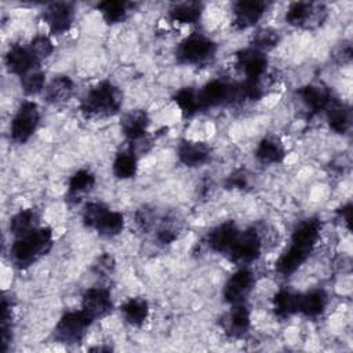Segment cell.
<instances>
[{
  "instance_id": "cell-1",
  "label": "cell",
  "mask_w": 353,
  "mask_h": 353,
  "mask_svg": "<svg viewBox=\"0 0 353 353\" xmlns=\"http://www.w3.org/2000/svg\"><path fill=\"white\" fill-rule=\"evenodd\" d=\"M320 228L321 223L317 218L306 219L296 226L290 247L276 263V268L281 274L288 276L294 273L307 259L319 239Z\"/></svg>"
},
{
  "instance_id": "cell-2",
  "label": "cell",
  "mask_w": 353,
  "mask_h": 353,
  "mask_svg": "<svg viewBox=\"0 0 353 353\" xmlns=\"http://www.w3.org/2000/svg\"><path fill=\"white\" fill-rule=\"evenodd\" d=\"M52 247V230L36 228L34 230L15 239L11 247V258L19 268H26L46 255Z\"/></svg>"
},
{
  "instance_id": "cell-3",
  "label": "cell",
  "mask_w": 353,
  "mask_h": 353,
  "mask_svg": "<svg viewBox=\"0 0 353 353\" xmlns=\"http://www.w3.org/2000/svg\"><path fill=\"white\" fill-rule=\"evenodd\" d=\"M123 95L109 80L99 81L91 87L81 99L80 108L87 116H112L120 110Z\"/></svg>"
},
{
  "instance_id": "cell-4",
  "label": "cell",
  "mask_w": 353,
  "mask_h": 353,
  "mask_svg": "<svg viewBox=\"0 0 353 353\" xmlns=\"http://www.w3.org/2000/svg\"><path fill=\"white\" fill-rule=\"evenodd\" d=\"M94 320L88 317L83 310H73L65 313L55 325L54 336L61 343L74 345L81 342L85 336L88 327Z\"/></svg>"
},
{
  "instance_id": "cell-5",
  "label": "cell",
  "mask_w": 353,
  "mask_h": 353,
  "mask_svg": "<svg viewBox=\"0 0 353 353\" xmlns=\"http://www.w3.org/2000/svg\"><path fill=\"white\" fill-rule=\"evenodd\" d=\"M40 121V112L33 101H23L17 109L11 124L10 135L12 141L18 143H25L34 134Z\"/></svg>"
},
{
  "instance_id": "cell-6",
  "label": "cell",
  "mask_w": 353,
  "mask_h": 353,
  "mask_svg": "<svg viewBox=\"0 0 353 353\" xmlns=\"http://www.w3.org/2000/svg\"><path fill=\"white\" fill-rule=\"evenodd\" d=\"M216 44L204 34H190L186 37L176 50L179 62L188 65H199L214 57Z\"/></svg>"
},
{
  "instance_id": "cell-7",
  "label": "cell",
  "mask_w": 353,
  "mask_h": 353,
  "mask_svg": "<svg viewBox=\"0 0 353 353\" xmlns=\"http://www.w3.org/2000/svg\"><path fill=\"white\" fill-rule=\"evenodd\" d=\"M262 248V241L255 229H245L240 232L234 243L226 252L233 262L250 263L259 258Z\"/></svg>"
},
{
  "instance_id": "cell-8",
  "label": "cell",
  "mask_w": 353,
  "mask_h": 353,
  "mask_svg": "<svg viewBox=\"0 0 353 353\" xmlns=\"http://www.w3.org/2000/svg\"><path fill=\"white\" fill-rule=\"evenodd\" d=\"M236 99V84L228 83L221 79H214L208 81L199 91V101L201 110L208 108H215Z\"/></svg>"
},
{
  "instance_id": "cell-9",
  "label": "cell",
  "mask_w": 353,
  "mask_h": 353,
  "mask_svg": "<svg viewBox=\"0 0 353 353\" xmlns=\"http://www.w3.org/2000/svg\"><path fill=\"white\" fill-rule=\"evenodd\" d=\"M255 284L254 273L250 269H239L226 281L223 288V298L230 305L243 303Z\"/></svg>"
},
{
  "instance_id": "cell-10",
  "label": "cell",
  "mask_w": 353,
  "mask_h": 353,
  "mask_svg": "<svg viewBox=\"0 0 353 353\" xmlns=\"http://www.w3.org/2000/svg\"><path fill=\"white\" fill-rule=\"evenodd\" d=\"M110 291L103 287L88 288L81 298V310L92 320L102 319L112 310Z\"/></svg>"
},
{
  "instance_id": "cell-11",
  "label": "cell",
  "mask_w": 353,
  "mask_h": 353,
  "mask_svg": "<svg viewBox=\"0 0 353 353\" xmlns=\"http://www.w3.org/2000/svg\"><path fill=\"white\" fill-rule=\"evenodd\" d=\"M39 59L34 57V54L30 51L29 46H21V44H14L8 48L6 54V66L7 69L18 74L19 77L30 73L39 66Z\"/></svg>"
},
{
  "instance_id": "cell-12",
  "label": "cell",
  "mask_w": 353,
  "mask_h": 353,
  "mask_svg": "<svg viewBox=\"0 0 353 353\" xmlns=\"http://www.w3.org/2000/svg\"><path fill=\"white\" fill-rule=\"evenodd\" d=\"M74 11L70 3H51L44 14V22L47 23L50 32L52 34H62L68 32L73 23Z\"/></svg>"
},
{
  "instance_id": "cell-13",
  "label": "cell",
  "mask_w": 353,
  "mask_h": 353,
  "mask_svg": "<svg viewBox=\"0 0 353 353\" xmlns=\"http://www.w3.org/2000/svg\"><path fill=\"white\" fill-rule=\"evenodd\" d=\"M323 14H324V10L321 6L314 3L299 1L290 6L285 14V21L292 26L309 28L314 23H319L323 19L321 18Z\"/></svg>"
},
{
  "instance_id": "cell-14",
  "label": "cell",
  "mask_w": 353,
  "mask_h": 353,
  "mask_svg": "<svg viewBox=\"0 0 353 353\" xmlns=\"http://www.w3.org/2000/svg\"><path fill=\"white\" fill-rule=\"evenodd\" d=\"M237 65L241 68L245 79L261 80L266 73L268 59L262 51L252 47L237 54Z\"/></svg>"
},
{
  "instance_id": "cell-15",
  "label": "cell",
  "mask_w": 353,
  "mask_h": 353,
  "mask_svg": "<svg viewBox=\"0 0 353 353\" xmlns=\"http://www.w3.org/2000/svg\"><path fill=\"white\" fill-rule=\"evenodd\" d=\"M239 233L240 230L236 226V223L232 221H228L218 225L208 233L207 243L210 248L215 252H228L232 244L234 243L236 237L239 236Z\"/></svg>"
},
{
  "instance_id": "cell-16",
  "label": "cell",
  "mask_w": 353,
  "mask_h": 353,
  "mask_svg": "<svg viewBox=\"0 0 353 353\" xmlns=\"http://www.w3.org/2000/svg\"><path fill=\"white\" fill-rule=\"evenodd\" d=\"M266 4L262 1H239L233 7L234 25L239 29L254 26L263 15Z\"/></svg>"
},
{
  "instance_id": "cell-17",
  "label": "cell",
  "mask_w": 353,
  "mask_h": 353,
  "mask_svg": "<svg viewBox=\"0 0 353 353\" xmlns=\"http://www.w3.org/2000/svg\"><path fill=\"white\" fill-rule=\"evenodd\" d=\"M121 131L131 142L145 137L149 127V116L142 109H134L121 119Z\"/></svg>"
},
{
  "instance_id": "cell-18",
  "label": "cell",
  "mask_w": 353,
  "mask_h": 353,
  "mask_svg": "<svg viewBox=\"0 0 353 353\" xmlns=\"http://www.w3.org/2000/svg\"><path fill=\"white\" fill-rule=\"evenodd\" d=\"M210 148L204 142L182 141L178 146V157L186 167H199L210 159Z\"/></svg>"
},
{
  "instance_id": "cell-19",
  "label": "cell",
  "mask_w": 353,
  "mask_h": 353,
  "mask_svg": "<svg viewBox=\"0 0 353 353\" xmlns=\"http://www.w3.org/2000/svg\"><path fill=\"white\" fill-rule=\"evenodd\" d=\"M298 95L312 112L325 110L332 101L331 92L325 87H321L319 84H306L301 87L298 90Z\"/></svg>"
},
{
  "instance_id": "cell-20",
  "label": "cell",
  "mask_w": 353,
  "mask_h": 353,
  "mask_svg": "<svg viewBox=\"0 0 353 353\" xmlns=\"http://www.w3.org/2000/svg\"><path fill=\"white\" fill-rule=\"evenodd\" d=\"M232 310L223 319V328L230 336H241L250 328V310L245 305H232Z\"/></svg>"
},
{
  "instance_id": "cell-21",
  "label": "cell",
  "mask_w": 353,
  "mask_h": 353,
  "mask_svg": "<svg viewBox=\"0 0 353 353\" xmlns=\"http://www.w3.org/2000/svg\"><path fill=\"white\" fill-rule=\"evenodd\" d=\"M74 91L73 80L69 76L61 74L54 77L44 88V98L50 103L66 102Z\"/></svg>"
},
{
  "instance_id": "cell-22",
  "label": "cell",
  "mask_w": 353,
  "mask_h": 353,
  "mask_svg": "<svg viewBox=\"0 0 353 353\" xmlns=\"http://www.w3.org/2000/svg\"><path fill=\"white\" fill-rule=\"evenodd\" d=\"M327 305V295L323 290H313L306 294H298V312L307 317H317Z\"/></svg>"
},
{
  "instance_id": "cell-23",
  "label": "cell",
  "mask_w": 353,
  "mask_h": 353,
  "mask_svg": "<svg viewBox=\"0 0 353 353\" xmlns=\"http://www.w3.org/2000/svg\"><path fill=\"white\" fill-rule=\"evenodd\" d=\"M285 156L284 145L273 137L263 138L255 150V157L262 164H276L280 163Z\"/></svg>"
},
{
  "instance_id": "cell-24",
  "label": "cell",
  "mask_w": 353,
  "mask_h": 353,
  "mask_svg": "<svg viewBox=\"0 0 353 353\" xmlns=\"http://www.w3.org/2000/svg\"><path fill=\"white\" fill-rule=\"evenodd\" d=\"M201 12H203L201 3L186 1V3L174 4L168 11V17L172 22L182 23V25H192L200 19Z\"/></svg>"
},
{
  "instance_id": "cell-25",
  "label": "cell",
  "mask_w": 353,
  "mask_h": 353,
  "mask_svg": "<svg viewBox=\"0 0 353 353\" xmlns=\"http://www.w3.org/2000/svg\"><path fill=\"white\" fill-rule=\"evenodd\" d=\"M325 110H327V120L331 130H334L336 134H345L350 127L349 108L332 99Z\"/></svg>"
},
{
  "instance_id": "cell-26",
  "label": "cell",
  "mask_w": 353,
  "mask_h": 353,
  "mask_svg": "<svg viewBox=\"0 0 353 353\" xmlns=\"http://www.w3.org/2000/svg\"><path fill=\"white\" fill-rule=\"evenodd\" d=\"M95 185V175L90 170L76 171L68 183V199H80L83 194L88 193Z\"/></svg>"
},
{
  "instance_id": "cell-27",
  "label": "cell",
  "mask_w": 353,
  "mask_h": 353,
  "mask_svg": "<svg viewBox=\"0 0 353 353\" xmlns=\"http://www.w3.org/2000/svg\"><path fill=\"white\" fill-rule=\"evenodd\" d=\"M121 313L131 325H142L149 316V305L142 298H130L121 305Z\"/></svg>"
},
{
  "instance_id": "cell-28",
  "label": "cell",
  "mask_w": 353,
  "mask_h": 353,
  "mask_svg": "<svg viewBox=\"0 0 353 353\" xmlns=\"http://www.w3.org/2000/svg\"><path fill=\"white\" fill-rule=\"evenodd\" d=\"M137 156L134 150H124L117 153L113 160V174L119 179H130L137 174Z\"/></svg>"
},
{
  "instance_id": "cell-29",
  "label": "cell",
  "mask_w": 353,
  "mask_h": 353,
  "mask_svg": "<svg viewBox=\"0 0 353 353\" xmlns=\"http://www.w3.org/2000/svg\"><path fill=\"white\" fill-rule=\"evenodd\" d=\"M37 219H39V216L34 210H32V208L21 210L18 214H15L11 218L10 230L12 232V234L15 237L23 236L37 228Z\"/></svg>"
},
{
  "instance_id": "cell-30",
  "label": "cell",
  "mask_w": 353,
  "mask_h": 353,
  "mask_svg": "<svg viewBox=\"0 0 353 353\" xmlns=\"http://www.w3.org/2000/svg\"><path fill=\"white\" fill-rule=\"evenodd\" d=\"M174 102L178 105L185 117H192L199 110H201L199 92L190 87H185L176 91V94L174 95Z\"/></svg>"
},
{
  "instance_id": "cell-31",
  "label": "cell",
  "mask_w": 353,
  "mask_h": 353,
  "mask_svg": "<svg viewBox=\"0 0 353 353\" xmlns=\"http://www.w3.org/2000/svg\"><path fill=\"white\" fill-rule=\"evenodd\" d=\"M274 314L279 319H287L298 312V295L285 290H280L273 296Z\"/></svg>"
},
{
  "instance_id": "cell-32",
  "label": "cell",
  "mask_w": 353,
  "mask_h": 353,
  "mask_svg": "<svg viewBox=\"0 0 353 353\" xmlns=\"http://www.w3.org/2000/svg\"><path fill=\"white\" fill-rule=\"evenodd\" d=\"M124 229V215L119 211L108 210L106 214L101 218L95 230L105 237L117 236Z\"/></svg>"
},
{
  "instance_id": "cell-33",
  "label": "cell",
  "mask_w": 353,
  "mask_h": 353,
  "mask_svg": "<svg viewBox=\"0 0 353 353\" xmlns=\"http://www.w3.org/2000/svg\"><path fill=\"white\" fill-rule=\"evenodd\" d=\"M98 10L102 18L108 23H119L125 18L128 12V4L124 1L108 0V1H101L98 4Z\"/></svg>"
},
{
  "instance_id": "cell-34",
  "label": "cell",
  "mask_w": 353,
  "mask_h": 353,
  "mask_svg": "<svg viewBox=\"0 0 353 353\" xmlns=\"http://www.w3.org/2000/svg\"><path fill=\"white\" fill-rule=\"evenodd\" d=\"M22 90L28 95H36L46 88V74L41 70H32L30 73L21 77Z\"/></svg>"
},
{
  "instance_id": "cell-35",
  "label": "cell",
  "mask_w": 353,
  "mask_h": 353,
  "mask_svg": "<svg viewBox=\"0 0 353 353\" xmlns=\"http://www.w3.org/2000/svg\"><path fill=\"white\" fill-rule=\"evenodd\" d=\"M109 208L102 204V203H98V201H91V203H87L83 208V214H81V218H83V223L88 228H92L95 229V226L98 225V222L101 221V218L106 214Z\"/></svg>"
},
{
  "instance_id": "cell-36",
  "label": "cell",
  "mask_w": 353,
  "mask_h": 353,
  "mask_svg": "<svg viewBox=\"0 0 353 353\" xmlns=\"http://www.w3.org/2000/svg\"><path fill=\"white\" fill-rule=\"evenodd\" d=\"M29 48L34 54V57L39 59V62H41L43 59L48 58L52 54L54 44H52V41L48 36L37 34L36 37L32 39V41L29 44Z\"/></svg>"
},
{
  "instance_id": "cell-37",
  "label": "cell",
  "mask_w": 353,
  "mask_h": 353,
  "mask_svg": "<svg viewBox=\"0 0 353 353\" xmlns=\"http://www.w3.org/2000/svg\"><path fill=\"white\" fill-rule=\"evenodd\" d=\"M11 317H12V310H11V302L4 296L1 299V350L4 352L7 349L8 341L11 339Z\"/></svg>"
},
{
  "instance_id": "cell-38",
  "label": "cell",
  "mask_w": 353,
  "mask_h": 353,
  "mask_svg": "<svg viewBox=\"0 0 353 353\" xmlns=\"http://www.w3.org/2000/svg\"><path fill=\"white\" fill-rule=\"evenodd\" d=\"M277 40H279L277 32H274L272 29L261 30V32H258V34L254 39V48L263 52V50H269V48L274 47Z\"/></svg>"
},
{
  "instance_id": "cell-39",
  "label": "cell",
  "mask_w": 353,
  "mask_h": 353,
  "mask_svg": "<svg viewBox=\"0 0 353 353\" xmlns=\"http://www.w3.org/2000/svg\"><path fill=\"white\" fill-rule=\"evenodd\" d=\"M176 236H178V233L175 232L174 228L163 226V228L159 229L156 239L160 244H171L176 239Z\"/></svg>"
},
{
  "instance_id": "cell-40",
  "label": "cell",
  "mask_w": 353,
  "mask_h": 353,
  "mask_svg": "<svg viewBox=\"0 0 353 353\" xmlns=\"http://www.w3.org/2000/svg\"><path fill=\"white\" fill-rule=\"evenodd\" d=\"M247 185V178L244 174L239 172V174H233L228 178L226 182V188H237V189H243Z\"/></svg>"
},
{
  "instance_id": "cell-41",
  "label": "cell",
  "mask_w": 353,
  "mask_h": 353,
  "mask_svg": "<svg viewBox=\"0 0 353 353\" xmlns=\"http://www.w3.org/2000/svg\"><path fill=\"white\" fill-rule=\"evenodd\" d=\"M98 273H109L110 270H113L114 268V262H113V258L109 256V255H102L99 259H98V265H95Z\"/></svg>"
}]
</instances>
